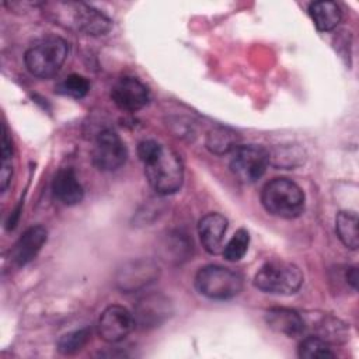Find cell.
<instances>
[{
  "mask_svg": "<svg viewBox=\"0 0 359 359\" xmlns=\"http://www.w3.org/2000/svg\"><path fill=\"white\" fill-rule=\"evenodd\" d=\"M42 6L48 17L65 28L94 36L104 35L111 29V20L87 3L50 1Z\"/></svg>",
  "mask_w": 359,
  "mask_h": 359,
  "instance_id": "1",
  "label": "cell"
},
{
  "mask_svg": "<svg viewBox=\"0 0 359 359\" xmlns=\"http://www.w3.org/2000/svg\"><path fill=\"white\" fill-rule=\"evenodd\" d=\"M69 55L67 42L55 35H49L34 42L24 55V62L28 72L39 79L55 76Z\"/></svg>",
  "mask_w": 359,
  "mask_h": 359,
  "instance_id": "2",
  "label": "cell"
},
{
  "mask_svg": "<svg viewBox=\"0 0 359 359\" xmlns=\"http://www.w3.org/2000/svg\"><path fill=\"white\" fill-rule=\"evenodd\" d=\"M262 206L268 213L282 219L299 217L304 210L302 188L287 178H273L261 192Z\"/></svg>",
  "mask_w": 359,
  "mask_h": 359,
  "instance_id": "3",
  "label": "cell"
},
{
  "mask_svg": "<svg viewBox=\"0 0 359 359\" xmlns=\"http://www.w3.org/2000/svg\"><path fill=\"white\" fill-rule=\"evenodd\" d=\"M143 164L146 178L158 195H170L181 188L184 168L180 156L174 150L161 146L158 153Z\"/></svg>",
  "mask_w": 359,
  "mask_h": 359,
  "instance_id": "4",
  "label": "cell"
},
{
  "mask_svg": "<svg viewBox=\"0 0 359 359\" xmlns=\"http://www.w3.org/2000/svg\"><path fill=\"white\" fill-rule=\"evenodd\" d=\"M254 285L265 293L289 296L296 293L303 285V273L292 262L271 259L258 269L254 276Z\"/></svg>",
  "mask_w": 359,
  "mask_h": 359,
  "instance_id": "5",
  "label": "cell"
},
{
  "mask_svg": "<svg viewBox=\"0 0 359 359\" xmlns=\"http://www.w3.org/2000/svg\"><path fill=\"white\" fill-rule=\"evenodd\" d=\"M196 290L212 300H229L243 290V276L222 265H208L195 276Z\"/></svg>",
  "mask_w": 359,
  "mask_h": 359,
  "instance_id": "6",
  "label": "cell"
},
{
  "mask_svg": "<svg viewBox=\"0 0 359 359\" xmlns=\"http://www.w3.org/2000/svg\"><path fill=\"white\" fill-rule=\"evenodd\" d=\"M271 161L269 151L258 144H240L230 158V170L241 182H255L259 180Z\"/></svg>",
  "mask_w": 359,
  "mask_h": 359,
  "instance_id": "7",
  "label": "cell"
},
{
  "mask_svg": "<svg viewBox=\"0 0 359 359\" xmlns=\"http://www.w3.org/2000/svg\"><path fill=\"white\" fill-rule=\"evenodd\" d=\"M160 276L156 261L137 258L126 261L115 273V285L123 293H133L154 283Z\"/></svg>",
  "mask_w": 359,
  "mask_h": 359,
  "instance_id": "8",
  "label": "cell"
},
{
  "mask_svg": "<svg viewBox=\"0 0 359 359\" xmlns=\"http://www.w3.org/2000/svg\"><path fill=\"white\" fill-rule=\"evenodd\" d=\"M128 157V149L121 136L112 129H104L97 135L91 151L93 164L100 171L121 168Z\"/></svg>",
  "mask_w": 359,
  "mask_h": 359,
  "instance_id": "9",
  "label": "cell"
},
{
  "mask_svg": "<svg viewBox=\"0 0 359 359\" xmlns=\"http://www.w3.org/2000/svg\"><path fill=\"white\" fill-rule=\"evenodd\" d=\"M172 314V303L168 297L160 293H151L142 297L135 306V325L142 330L160 327Z\"/></svg>",
  "mask_w": 359,
  "mask_h": 359,
  "instance_id": "10",
  "label": "cell"
},
{
  "mask_svg": "<svg viewBox=\"0 0 359 359\" xmlns=\"http://www.w3.org/2000/svg\"><path fill=\"white\" fill-rule=\"evenodd\" d=\"M135 328L133 314L118 304L107 307L98 320V334L100 337L109 344L122 341L129 335Z\"/></svg>",
  "mask_w": 359,
  "mask_h": 359,
  "instance_id": "11",
  "label": "cell"
},
{
  "mask_svg": "<svg viewBox=\"0 0 359 359\" xmlns=\"http://www.w3.org/2000/svg\"><path fill=\"white\" fill-rule=\"evenodd\" d=\"M111 98L119 109L135 112L147 105L150 94L140 80L125 76L112 86Z\"/></svg>",
  "mask_w": 359,
  "mask_h": 359,
  "instance_id": "12",
  "label": "cell"
},
{
  "mask_svg": "<svg viewBox=\"0 0 359 359\" xmlns=\"http://www.w3.org/2000/svg\"><path fill=\"white\" fill-rule=\"evenodd\" d=\"M48 238V230L43 226H32L27 229L14 244L10 258L17 266H24L31 262Z\"/></svg>",
  "mask_w": 359,
  "mask_h": 359,
  "instance_id": "13",
  "label": "cell"
},
{
  "mask_svg": "<svg viewBox=\"0 0 359 359\" xmlns=\"http://www.w3.org/2000/svg\"><path fill=\"white\" fill-rule=\"evenodd\" d=\"M227 230V219L220 213H208L198 223V234L202 247L209 254H219Z\"/></svg>",
  "mask_w": 359,
  "mask_h": 359,
  "instance_id": "14",
  "label": "cell"
},
{
  "mask_svg": "<svg viewBox=\"0 0 359 359\" xmlns=\"http://www.w3.org/2000/svg\"><path fill=\"white\" fill-rule=\"evenodd\" d=\"M265 321L269 328L289 338L300 337L306 330L304 318L297 311L286 307L269 309L265 314Z\"/></svg>",
  "mask_w": 359,
  "mask_h": 359,
  "instance_id": "15",
  "label": "cell"
},
{
  "mask_svg": "<svg viewBox=\"0 0 359 359\" xmlns=\"http://www.w3.org/2000/svg\"><path fill=\"white\" fill-rule=\"evenodd\" d=\"M53 196L63 205L73 206L83 201L84 189L79 182L73 168H62L56 172L52 181Z\"/></svg>",
  "mask_w": 359,
  "mask_h": 359,
  "instance_id": "16",
  "label": "cell"
},
{
  "mask_svg": "<svg viewBox=\"0 0 359 359\" xmlns=\"http://www.w3.org/2000/svg\"><path fill=\"white\" fill-rule=\"evenodd\" d=\"M158 250L165 262L181 264L191 255L192 241L181 231H171L161 240Z\"/></svg>",
  "mask_w": 359,
  "mask_h": 359,
  "instance_id": "17",
  "label": "cell"
},
{
  "mask_svg": "<svg viewBox=\"0 0 359 359\" xmlns=\"http://www.w3.org/2000/svg\"><path fill=\"white\" fill-rule=\"evenodd\" d=\"M309 14H310L316 28L321 32L334 29L339 24L341 17H342L338 4L334 1H328V0L310 3Z\"/></svg>",
  "mask_w": 359,
  "mask_h": 359,
  "instance_id": "18",
  "label": "cell"
},
{
  "mask_svg": "<svg viewBox=\"0 0 359 359\" xmlns=\"http://www.w3.org/2000/svg\"><path fill=\"white\" fill-rule=\"evenodd\" d=\"M240 146V136L229 128H215L206 136V147L209 151L223 156L233 153Z\"/></svg>",
  "mask_w": 359,
  "mask_h": 359,
  "instance_id": "19",
  "label": "cell"
},
{
  "mask_svg": "<svg viewBox=\"0 0 359 359\" xmlns=\"http://www.w3.org/2000/svg\"><path fill=\"white\" fill-rule=\"evenodd\" d=\"M335 230L342 244L351 250H356L359 245L358 216L355 212L342 210L335 217Z\"/></svg>",
  "mask_w": 359,
  "mask_h": 359,
  "instance_id": "20",
  "label": "cell"
},
{
  "mask_svg": "<svg viewBox=\"0 0 359 359\" xmlns=\"http://www.w3.org/2000/svg\"><path fill=\"white\" fill-rule=\"evenodd\" d=\"M299 358L303 359H316V358H334L335 353L332 352L330 342L317 337L309 335L303 338L299 345Z\"/></svg>",
  "mask_w": 359,
  "mask_h": 359,
  "instance_id": "21",
  "label": "cell"
},
{
  "mask_svg": "<svg viewBox=\"0 0 359 359\" xmlns=\"http://www.w3.org/2000/svg\"><path fill=\"white\" fill-rule=\"evenodd\" d=\"M91 338L90 328H80L62 335L57 341V351L63 355H73L81 351Z\"/></svg>",
  "mask_w": 359,
  "mask_h": 359,
  "instance_id": "22",
  "label": "cell"
},
{
  "mask_svg": "<svg viewBox=\"0 0 359 359\" xmlns=\"http://www.w3.org/2000/svg\"><path fill=\"white\" fill-rule=\"evenodd\" d=\"M88 90H90L88 80L80 74H69L56 86L57 94L70 97L74 100H80V98L86 97Z\"/></svg>",
  "mask_w": 359,
  "mask_h": 359,
  "instance_id": "23",
  "label": "cell"
},
{
  "mask_svg": "<svg viewBox=\"0 0 359 359\" xmlns=\"http://www.w3.org/2000/svg\"><path fill=\"white\" fill-rule=\"evenodd\" d=\"M248 244H250V234L245 229H238L234 236L230 238V241L227 243V245L223 250V257L227 261L236 262L240 261L247 250H248Z\"/></svg>",
  "mask_w": 359,
  "mask_h": 359,
  "instance_id": "24",
  "label": "cell"
},
{
  "mask_svg": "<svg viewBox=\"0 0 359 359\" xmlns=\"http://www.w3.org/2000/svg\"><path fill=\"white\" fill-rule=\"evenodd\" d=\"M160 149H161L160 143H157L154 140H143L137 146V156L142 163H146L147 160L154 157Z\"/></svg>",
  "mask_w": 359,
  "mask_h": 359,
  "instance_id": "25",
  "label": "cell"
},
{
  "mask_svg": "<svg viewBox=\"0 0 359 359\" xmlns=\"http://www.w3.org/2000/svg\"><path fill=\"white\" fill-rule=\"evenodd\" d=\"M11 177H13L11 158H1V170H0V188H1V191L7 189V187L11 182Z\"/></svg>",
  "mask_w": 359,
  "mask_h": 359,
  "instance_id": "26",
  "label": "cell"
},
{
  "mask_svg": "<svg viewBox=\"0 0 359 359\" xmlns=\"http://www.w3.org/2000/svg\"><path fill=\"white\" fill-rule=\"evenodd\" d=\"M345 279H346V282H348L353 289H356V287H358V269H356L355 266L348 268L346 275H345Z\"/></svg>",
  "mask_w": 359,
  "mask_h": 359,
  "instance_id": "27",
  "label": "cell"
}]
</instances>
